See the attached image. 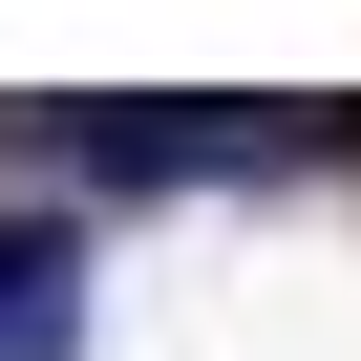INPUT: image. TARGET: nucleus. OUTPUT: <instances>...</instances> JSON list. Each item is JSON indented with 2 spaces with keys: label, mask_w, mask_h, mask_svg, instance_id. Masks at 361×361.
I'll return each instance as SVG.
<instances>
[{
  "label": "nucleus",
  "mask_w": 361,
  "mask_h": 361,
  "mask_svg": "<svg viewBox=\"0 0 361 361\" xmlns=\"http://www.w3.org/2000/svg\"><path fill=\"white\" fill-rule=\"evenodd\" d=\"M0 361H85V213H0Z\"/></svg>",
  "instance_id": "obj_1"
}]
</instances>
